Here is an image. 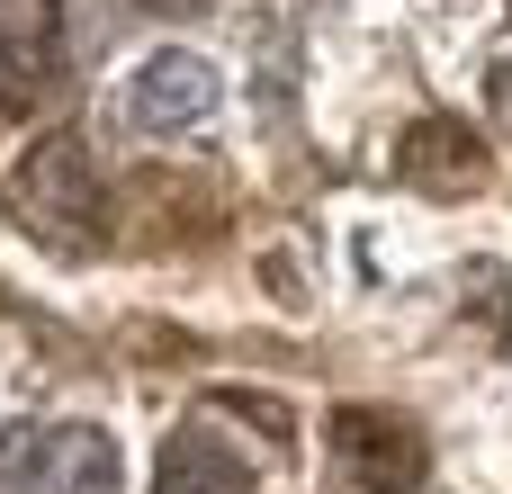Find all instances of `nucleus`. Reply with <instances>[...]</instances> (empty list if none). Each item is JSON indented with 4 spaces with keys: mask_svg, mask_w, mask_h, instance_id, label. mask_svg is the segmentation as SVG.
<instances>
[{
    "mask_svg": "<svg viewBox=\"0 0 512 494\" xmlns=\"http://www.w3.org/2000/svg\"><path fill=\"white\" fill-rule=\"evenodd\" d=\"M45 81V45H36V18L0 0V108H27Z\"/></svg>",
    "mask_w": 512,
    "mask_h": 494,
    "instance_id": "nucleus-4",
    "label": "nucleus"
},
{
    "mask_svg": "<svg viewBox=\"0 0 512 494\" xmlns=\"http://www.w3.org/2000/svg\"><path fill=\"white\" fill-rule=\"evenodd\" d=\"M0 494H117V441L90 423L0 432Z\"/></svg>",
    "mask_w": 512,
    "mask_h": 494,
    "instance_id": "nucleus-1",
    "label": "nucleus"
},
{
    "mask_svg": "<svg viewBox=\"0 0 512 494\" xmlns=\"http://www.w3.org/2000/svg\"><path fill=\"white\" fill-rule=\"evenodd\" d=\"M153 494H252V468H243L216 432H171Z\"/></svg>",
    "mask_w": 512,
    "mask_h": 494,
    "instance_id": "nucleus-3",
    "label": "nucleus"
},
{
    "mask_svg": "<svg viewBox=\"0 0 512 494\" xmlns=\"http://www.w3.org/2000/svg\"><path fill=\"white\" fill-rule=\"evenodd\" d=\"M117 117L144 126V135H189V126L216 117V72H207L198 54L162 45V54H144V63L117 81Z\"/></svg>",
    "mask_w": 512,
    "mask_h": 494,
    "instance_id": "nucleus-2",
    "label": "nucleus"
}]
</instances>
